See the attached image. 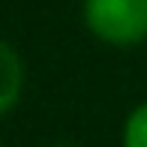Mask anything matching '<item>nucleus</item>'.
Listing matches in <instances>:
<instances>
[{
    "label": "nucleus",
    "instance_id": "obj_4",
    "mask_svg": "<svg viewBox=\"0 0 147 147\" xmlns=\"http://www.w3.org/2000/svg\"><path fill=\"white\" fill-rule=\"evenodd\" d=\"M57 147H66V144H57Z\"/></svg>",
    "mask_w": 147,
    "mask_h": 147
},
{
    "label": "nucleus",
    "instance_id": "obj_3",
    "mask_svg": "<svg viewBox=\"0 0 147 147\" xmlns=\"http://www.w3.org/2000/svg\"><path fill=\"white\" fill-rule=\"evenodd\" d=\"M123 147H147V102L129 111L123 123Z\"/></svg>",
    "mask_w": 147,
    "mask_h": 147
},
{
    "label": "nucleus",
    "instance_id": "obj_2",
    "mask_svg": "<svg viewBox=\"0 0 147 147\" xmlns=\"http://www.w3.org/2000/svg\"><path fill=\"white\" fill-rule=\"evenodd\" d=\"M24 93V60L6 39H0V117L9 114Z\"/></svg>",
    "mask_w": 147,
    "mask_h": 147
},
{
    "label": "nucleus",
    "instance_id": "obj_1",
    "mask_svg": "<svg viewBox=\"0 0 147 147\" xmlns=\"http://www.w3.org/2000/svg\"><path fill=\"white\" fill-rule=\"evenodd\" d=\"M84 24L105 45H138L147 39V0H84Z\"/></svg>",
    "mask_w": 147,
    "mask_h": 147
}]
</instances>
